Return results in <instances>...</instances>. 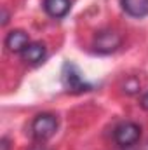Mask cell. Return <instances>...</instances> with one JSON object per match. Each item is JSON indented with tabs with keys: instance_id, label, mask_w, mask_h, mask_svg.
Returning a JSON list of instances; mask_svg holds the SVG:
<instances>
[{
	"instance_id": "obj_1",
	"label": "cell",
	"mask_w": 148,
	"mask_h": 150,
	"mask_svg": "<svg viewBox=\"0 0 148 150\" xmlns=\"http://www.w3.org/2000/svg\"><path fill=\"white\" fill-rule=\"evenodd\" d=\"M58 129V119L52 113H38L32 120V134L37 142L49 140Z\"/></svg>"
},
{
	"instance_id": "obj_13",
	"label": "cell",
	"mask_w": 148,
	"mask_h": 150,
	"mask_svg": "<svg viewBox=\"0 0 148 150\" xmlns=\"http://www.w3.org/2000/svg\"><path fill=\"white\" fill-rule=\"evenodd\" d=\"M7 21H9V14L5 9H2V25H7Z\"/></svg>"
},
{
	"instance_id": "obj_9",
	"label": "cell",
	"mask_w": 148,
	"mask_h": 150,
	"mask_svg": "<svg viewBox=\"0 0 148 150\" xmlns=\"http://www.w3.org/2000/svg\"><path fill=\"white\" fill-rule=\"evenodd\" d=\"M138 89H140V82H136L134 79H129V80L124 84V91H127V93H131V94L136 93Z\"/></svg>"
},
{
	"instance_id": "obj_8",
	"label": "cell",
	"mask_w": 148,
	"mask_h": 150,
	"mask_svg": "<svg viewBox=\"0 0 148 150\" xmlns=\"http://www.w3.org/2000/svg\"><path fill=\"white\" fill-rule=\"evenodd\" d=\"M122 9L132 18H143L148 14V0H120Z\"/></svg>"
},
{
	"instance_id": "obj_10",
	"label": "cell",
	"mask_w": 148,
	"mask_h": 150,
	"mask_svg": "<svg viewBox=\"0 0 148 150\" xmlns=\"http://www.w3.org/2000/svg\"><path fill=\"white\" fill-rule=\"evenodd\" d=\"M140 105H141V108L148 110V93H145V94L141 96V101H140Z\"/></svg>"
},
{
	"instance_id": "obj_11",
	"label": "cell",
	"mask_w": 148,
	"mask_h": 150,
	"mask_svg": "<svg viewBox=\"0 0 148 150\" xmlns=\"http://www.w3.org/2000/svg\"><path fill=\"white\" fill-rule=\"evenodd\" d=\"M30 150H51V149H49V147H45V145H44V142H38L37 145H33Z\"/></svg>"
},
{
	"instance_id": "obj_7",
	"label": "cell",
	"mask_w": 148,
	"mask_h": 150,
	"mask_svg": "<svg viewBox=\"0 0 148 150\" xmlns=\"http://www.w3.org/2000/svg\"><path fill=\"white\" fill-rule=\"evenodd\" d=\"M72 2L70 0H44V9L51 18H63L70 12Z\"/></svg>"
},
{
	"instance_id": "obj_3",
	"label": "cell",
	"mask_w": 148,
	"mask_h": 150,
	"mask_svg": "<svg viewBox=\"0 0 148 150\" xmlns=\"http://www.w3.org/2000/svg\"><path fill=\"white\" fill-rule=\"evenodd\" d=\"M141 136V127L134 122H122L115 127V133H113V138L117 142V145L127 149L131 145H134Z\"/></svg>"
},
{
	"instance_id": "obj_2",
	"label": "cell",
	"mask_w": 148,
	"mask_h": 150,
	"mask_svg": "<svg viewBox=\"0 0 148 150\" xmlns=\"http://www.w3.org/2000/svg\"><path fill=\"white\" fill-rule=\"evenodd\" d=\"M122 44V37L115 32V30H101L96 33V37L92 40V47L94 51L101 52V54H110L113 51H117Z\"/></svg>"
},
{
	"instance_id": "obj_5",
	"label": "cell",
	"mask_w": 148,
	"mask_h": 150,
	"mask_svg": "<svg viewBox=\"0 0 148 150\" xmlns=\"http://www.w3.org/2000/svg\"><path fill=\"white\" fill-rule=\"evenodd\" d=\"M28 44H30L28 33L23 32V30H12L5 37V47L11 52H23Z\"/></svg>"
},
{
	"instance_id": "obj_6",
	"label": "cell",
	"mask_w": 148,
	"mask_h": 150,
	"mask_svg": "<svg viewBox=\"0 0 148 150\" xmlns=\"http://www.w3.org/2000/svg\"><path fill=\"white\" fill-rule=\"evenodd\" d=\"M21 58H23V61H26L30 65H38L45 58V45L42 42H30L26 45V49L21 52Z\"/></svg>"
},
{
	"instance_id": "obj_12",
	"label": "cell",
	"mask_w": 148,
	"mask_h": 150,
	"mask_svg": "<svg viewBox=\"0 0 148 150\" xmlns=\"http://www.w3.org/2000/svg\"><path fill=\"white\" fill-rule=\"evenodd\" d=\"M0 150H9V140L7 138H2L0 140Z\"/></svg>"
},
{
	"instance_id": "obj_4",
	"label": "cell",
	"mask_w": 148,
	"mask_h": 150,
	"mask_svg": "<svg viewBox=\"0 0 148 150\" xmlns=\"http://www.w3.org/2000/svg\"><path fill=\"white\" fill-rule=\"evenodd\" d=\"M63 84L70 93H84V91L91 89V86L84 80L78 68L72 63H66L63 68Z\"/></svg>"
}]
</instances>
